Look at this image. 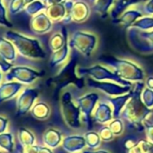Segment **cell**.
Returning <instances> with one entry per match:
<instances>
[{"instance_id":"40","label":"cell","mask_w":153,"mask_h":153,"mask_svg":"<svg viewBox=\"0 0 153 153\" xmlns=\"http://www.w3.org/2000/svg\"><path fill=\"white\" fill-rule=\"evenodd\" d=\"M13 67V64L12 62H9L7 60H5L0 54V69L2 70V72L7 73L8 71H10V69Z\"/></svg>"},{"instance_id":"8","label":"cell","mask_w":153,"mask_h":153,"mask_svg":"<svg viewBox=\"0 0 153 153\" xmlns=\"http://www.w3.org/2000/svg\"><path fill=\"white\" fill-rule=\"evenodd\" d=\"M128 40L134 49L140 53L153 52V30H143L136 28H129Z\"/></svg>"},{"instance_id":"12","label":"cell","mask_w":153,"mask_h":153,"mask_svg":"<svg viewBox=\"0 0 153 153\" xmlns=\"http://www.w3.org/2000/svg\"><path fill=\"white\" fill-rule=\"evenodd\" d=\"M99 99V94L95 92H91L76 100V104L80 109L81 116L82 117V119L87 123V125L90 126V128L91 127L92 121L91 115Z\"/></svg>"},{"instance_id":"41","label":"cell","mask_w":153,"mask_h":153,"mask_svg":"<svg viewBox=\"0 0 153 153\" xmlns=\"http://www.w3.org/2000/svg\"><path fill=\"white\" fill-rule=\"evenodd\" d=\"M142 12L144 15H152L153 14V0H146Z\"/></svg>"},{"instance_id":"10","label":"cell","mask_w":153,"mask_h":153,"mask_svg":"<svg viewBox=\"0 0 153 153\" xmlns=\"http://www.w3.org/2000/svg\"><path fill=\"white\" fill-rule=\"evenodd\" d=\"M45 74L44 71H37L26 66H15L12 67L5 75V80L7 82H12L13 80H17L19 82L30 84L36 79L43 76Z\"/></svg>"},{"instance_id":"4","label":"cell","mask_w":153,"mask_h":153,"mask_svg":"<svg viewBox=\"0 0 153 153\" xmlns=\"http://www.w3.org/2000/svg\"><path fill=\"white\" fill-rule=\"evenodd\" d=\"M5 38L13 44L18 53L24 57L31 59H45L47 56L39 41L36 39L29 38L12 30L5 32Z\"/></svg>"},{"instance_id":"19","label":"cell","mask_w":153,"mask_h":153,"mask_svg":"<svg viewBox=\"0 0 153 153\" xmlns=\"http://www.w3.org/2000/svg\"><path fill=\"white\" fill-rule=\"evenodd\" d=\"M22 84L21 82H7L0 85V104L16 95L22 89Z\"/></svg>"},{"instance_id":"30","label":"cell","mask_w":153,"mask_h":153,"mask_svg":"<svg viewBox=\"0 0 153 153\" xmlns=\"http://www.w3.org/2000/svg\"><path fill=\"white\" fill-rule=\"evenodd\" d=\"M133 28H136L143 30H150L153 29V17L152 16H143L138 19L133 25ZM131 28V27H130Z\"/></svg>"},{"instance_id":"7","label":"cell","mask_w":153,"mask_h":153,"mask_svg":"<svg viewBox=\"0 0 153 153\" xmlns=\"http://www.w3.org/2000/svg\"><path fill=\"white\" fill-rule=\"evenodd\" d=\"M66 15L62 20L61 23L64 25L71 22H84L90 16L91 7L83 0H65Z\"/></svg>"},{"instance_id":"31","label":"cell","mask_w":153,"mask_h":153,"mask_svg":"<svg viewBox=\"0 0 153 153\" xmlns=\"http://www.w3.org/2000/svg\"><path fill=\"white\" fill-rule=\"evenodd\" d=\"M0 148L9 153L13 152V142L12 134H9V133L0 134Z\"/></svg>"},{"instance_id":"51","label":"cell","mask_w":153,"mask_h":153,"mask_svg":"<svg viewBox=\"0 0 153 153\" xmlns=\"http://www.w3.org/2000/svg\"><path fill=\"white\" fill-rule=\"evenodd\" d=\"M95 1H96V0H89V2H90V4H92Z\"/></svg>"},{"instance_id":"16","label":"cell","mask_w":153,"mask_h":153,"mask_svg":"<svg viewBox=\"0 0 153 153\" xmlns=\"http://www.w3.org/2000/svg\"><path fill=\"white\" fill-rule=\"evenodd\" d=\"M63 149L69 153H75L82 151L86 146L84 136L71 135L63 140Z\"/></svg>"},{"instance_id":"21","label":"cell","mask_w":153,"mask_h":153,"mask_svg":"<svg viewBox=\"0 0 153 153\" xmlns=\"http://www.w3.org/2000/svg\"><path fill=\"white\" fill-rule=\"evenodd\" d=\"M68 41V37H67V29L65 28V25L62 24L61 27V31L56 32L53 34L48 42V47L52 52L56 51L60 49L66 42Z\"/></svg>"},{"instance_id":"26","label":"cell","mask_w":153,"mask_h":153,"mask_svg":"<svg viewBox=\"0 0 153 153\" xmlns=\"http://www.w3.org/2000/svg\"><path fill=\"white\" fill-rule=\"evenodd\" d=\"M116 0H96L91 5L94 13L100 15L101 18L105 19L108 15V10L114 5Z\"/></svg>"},{"instance_id":"9","label":"cell","mask_w":153,"mask_h":153,"mask_svg":"<svg viewBox=\"0 0 153 153\" xmlns=\"http://www.w3.org/2000/svg\"><path fill=\"white\" fill-rule=\"evenodd\" d=\"M61 112L66 125L73 128L78 129L81 127V112L76 104L72 100L70 92L65 91L61 97Z\"/></svg>"},{"instance_id":"15","label":"cell","mask_w":153,"mask_h":153,"mask_svg":"<svg viewBox=\"0 0 153 153\" xmlns=\"http://www.w3.org/2000/svg\"><path fill=\"white\" fill-rule=\"evenodd\" d=\"M143 16H144V14L140 9H127L118 18L114 19L113 22L116 24H121L126 29H129L138 19Z\"/></svg>"},{"instance_id":"34","label":"cell","mask_w":153,"mask_h":153,"mask_svg":"<svg viewBox=\"0 0 153 153\" xmlns=\"http://www.w3.org/2000/svg\"><path fill=\"white\" fill-rule=\"evenodd\" d=\"M24 0H10L9 2V13L13 15L19 13L22 9L25 7Z\"/></svg>"},{"instance_id":"22","label":"cell","mask_w":153,"mask_h":153,"mask_svg":"<svg viewBox=\"0 0 153 153\" xmlns=\"http://www.w3.org/2000/svg\"><path fill=\"white\" fill-rule=\"evenodd\" d=\"M143 1H146V0H116L115 4L113 5V8L110 12L111 18L113 20L118 18L130 6L134 5V4H140Z\"/></svg>"},{"instance_id":"49","label":"cell","mask_w":153,"mask_h":153,"mask_svg":"<svg viewBox=\"0 0 153 153\" xmlns=\"http://www.w3.org/2000/svg\"><path fill=\"white\" fill-rule=\"evenodd\" d=\"M84 153H90V152H84ZM91 153H109V152H105V151H99V152H91Z\"/></svg>"},{"instance_id":"39","label":"cell","mask_w":153,"mask_h":153,"mask_svg":"<svg viewBox=\"0 0 153 153\" xmlns=\"http://www.w3.org/2000/svg\"><path fill=\"white\" fill-rule=\"evenodd\" d=\"M139 145L141 146L143 153H153V143H152L144 140H140Z\"/></svg>"},{"instance_id":"13","label":"cell","mask_w":153,"mask_h":153,"mask_svg":"<svg viewBox=\"0 0 153 153\" xmlns=\"http://www.w3.org/2000/svg\"><path fill=\"white\" fill-rule=\"evenodd\" d=\"M39 96V91L37 89L27 88L23 90V91L20 94L17 100V113L16 117H21L25 115L28 111H30L36 99Z\"/></svg>"},{"instance_id":"29","label":"cell","mask_w":153,"mask_h":153,"mask_svg":"<svg viewBox=\"0 0 153 153\" xmlns=\"http://www.w3.org/2000/svg\"><path fill=\"white\" fill-rule=\"evenodd\" d=\"M18 140L19 143L23 147H28L34 144L35 137L29 130L25 128H20L18 132Z\"/></svg>"},{"instance_id":"3","label":"cell","mask_w":153,"mask_h":153,"mask_svg":"<svg viewBox=\"0 0 153 153\" xmlns=\"http://www.w3.org/2000/svg\"><path fill=\"white\" fill-rule=\"evenodd\" d=\"M99 62L106 64L114 69V73L124 80L129 82H143L144 79L143 70L135 63L126 59H121L113 56L103 55L98 58Z\"/></svg>"},{"instance_id":"25","label":"cell","mask_w":153,"mask_h":153,"mask_svg":"<svg viewBox=\"0 0 153 153\" xmlns=\"http://www.w3.org/2000/svg\"><path fill=\"white\" fill-rule=\"evenodd\" d=\"M43 142L48 148H56L62 142V135L60 132L55 129H48L43 134Z\"/></svg>"},{"instance_id":"47","label":"cell","mask_w":153,"mask_h":153,"mask_svg":"<svg viewBox=\"0 0 153 153\" xmlns=\"http://www.w3.org/2000/svg\"><path fill=\"white\" fill-rule=\"evenodd\" d=\"M38 153H53V152L48 147H40V146H39Z\"/></svg>"},{"instance_id":"35","label":"cell","mask_w":153,"mask_h":153,"mask_svg":"<svg viewBox=\"0 0 153 153\" xmlns=\"http://www.w3.org/2000/svg\"><path fill=\"white\" fill-rule=\"evenodd\" d=\"M142 100L145 106L149 108H153V90L144 88L142 92Z\"/></svg>"},{"instance_id":"50","label":"cell","mask_w":153,"mask_h":153,"mask_svg":"<svg viewBox=\"0 0 153 153\" xmlns=\"http://www.w3.org/2000/svg\"><path fill=\"white\" fill-rule=\"evenodd\" d=\"M24 1H25V4H30V3L35 1V0H24ZM25 6H26V5H25Z\"/></svg>"},{"instance_id":"18","label":"cell","mask_w":153,"mask_h":153,"mask_svg":"<svg viewBox=\"0 0 153 153\" xmlns=\"http://www.w3.org/2000/svg\"><path fill=\"white\" fill-rule=\"evenodd\" d=\"M92 117L94 121L100 124H106L112 121V119L114 118L113 111L110 106L107 103H100L96 108Z\"/></svg>"},{"instance_id":"52","label":"cell","mask_w":153,"mask_h":153,"mask_svg":"<svg viewBox=\"0 0 153 153\" xmlns=\"http://www.w3.org/2000/svg\"><path fill=\"white\" fill-rule=\"evenodd\" d=\"M40 1H42V2H44V3H47V0H40Z\"/></svg>"},{"instance_id":"36","label":"cell","mask_w":153,"mask_h":153,"mask_svg":"<svg viewBox=\"0 0 153 153\" xmlns=\"http://www.w3.org/2000/svg\"><path fill=\"white\" fill-rule=\"evenodd\" d=\"M0 25H3L6 28H13V23L9 22L6 16V9L4 6L2 0H0Z\"/></svg>"},{"instance_id":"5","label":"cell","mask_w":153,"mask_h":153,"mask_svg":"<svg viewBox=\"0 0 153 153\" xmlns=\"http://www.w3.org/2000/svg\"><path fill=\"white\" fill-rule=\"evenodd\" d=\"M77 73L81 76L87 75L88 77H91L96 81H110L124 86L134 85L131 82L122 79L114 72L110 71L109 69L101 65H94L90 67H79L77 69Z\"/></svg>"},{"instance_id":"46","label":"cell","mask_w":153,"mask_h":153,"mask_svg":"<svg viewBox=\"0 0 153 153\" xmlns=\"http://www.w3.org/2000/svg\"><path fill=\"white\" fill-rule=\"evenodd\" d=\"M145 86L146 88H149L151 90H153V76H150L145 81Z\"/></svg>"},{"instance_id":"33","label":"cell","mask_w":153,"mask_h":153,"mask_svg":"<svg viewBox=\"0 0 153 153\" xmlns=\"http://www.w3.org/2000/svg\"><path fill=\"white\" fill-rule=\"evenodd\" d=\"M108 127L110 128V130L112 131L113 134L116 136L120 135L123 133L124 130V126H123V122L121 121L120 118H114V120H112L108 126Z\"/></svg>"},{"instance_id":"45","label":"cell","mask_w":153,"mask_h":153,"mask_svg":"<svg viewBox=\"0 0 153 153\" xmlns=\"http://www.w3.org/2000/svg\"><path fill=\"white\" fill-rule=\"evenodd\" d=\"M127 153H143V150H142V148H141V146L139 145V143H138L137 145L128 149Z\"/></svg>"},{"instance_id":"17","label":"cell","mask_w":153,"mask_h":153,"mask_svg":"<svg viewBox=\"0 0 153 153\" xmlns=\"http://www.w3.org/2000/svg\"><path fill=\"white\" fill-rule=\"evenodd\" d=\"M134 92L131 90L130 92L124 94V95H120V96H115V97H108L107 100L108 102L111 103V105L114 108L113 110V117L114 118H119L122 113V110L124 109V108L126 107V103L128 102V100L132 98Z\"/></svg>"},{"instance_id":"37","label":"cell","mask_w":153,"mask_h":153,"mask_svg":"<svg viewBox=\"0 0 153 153\" xmlns=\"http://www.w3.org/2000/svg\"><path fill=\"white\" fill-rule=\"evenodd\" d=\"M99 134L100 136V139L102 141H105V142H108V141L113 140V138L115 136L108 126H102L100 130Z\"/></svg>"},{"instance_id":"11","label":"cell","mask_w":153,"mask_h":153,"mask_svg":"<svg viewBox=\"0 0 153 153\" xmlns=\"http://www.w3.org/2000/svg\"><path fill=\"white\" fill-rule=\"evenodd\" d=\"M86 83L89 87L100 90L109 96H120L131 91L133 86H124L114 82L96 81L91 77H88Z\"/></svg>"},{"instance_id":"2","label":"cell","mask_w":153,"mask_h":153,"mask_svg":"<svg viewBox=\"0 0 153 153\" xmlns=\"http://www.w3.org/2000/svg\"><path fill=\"white\" fill-rule=\"evenodd\" d=\"M72 50L71 57L67 64L59 71V73L52 78H49L47 81L48 86H54L56 93L59 92L64 88L67 87L70 84L75 85L77 88L82 89L85 84L84 78L82 76H78L77 73V65L80 54L74 49Z\"/></svg>"},{"instance_id":"1","label":"cell","mask_w":153,"mask_h":153,"mask_svg":"<svg viewBox=\"0 0 153 153\" xmlns=\"http://www.w3.org/2000/svg\"><path fill=\"white\" fill-rule=\"evenodd\" d=\"M144 87L145 82H137L133 85L134 94L121 113V117L140 132L144 131L143 122L152 112V109L147 108L142 100V92Z\"/></svg>"},{"instance_id":"23","label":"cell","mask_w":153,"mask_h":153,"mask_svg":"<svg viewBox=\"0 0 153 153\" xmlns=\"http://www.w3.org/2000/svg\"><path fill=\"white\" fill-rule=\"evenodd\" d=\"M0 54L9 62L13 61L16 57V48L6 38L0 37Z\"/></svg>"},{"instance_id":"54","label":"cell","mask_w":153,"mask_h":153,"mask_svg":"<svg viewBox=\"0 0 153 153\" xmlns=\"http://www.w3.org/2000/svg\"><path fill=\"white\" fill-rule=\"evenodd\" d=\"M0 153H2V152H0Z\"/></svg>"},{"instance_id":"53","label":"cell","mask_w":153,"mask_h":153,"mask_svg":"<svg viewBox=\"0 0 153 153\" xmlns=\"http://www.w3.org/2000/svg\"><path fill=\"white\" fill-rule=\"evenodd\" d=\"M1 79H2V74H1V73H0V82H1Z\"/></svg>"},{"instance_id":"27","label":"cell","mask_w":153,"mask_h":153,"mask_svg":"<svg viewBox=\"0 0 153 153\" xmlns=\"http://www.w3.org/2000/svg\"><path fill=\"white\" fill-rule=\"evenodd\" d=\"M30 114L36 119L45 120L50 115V108L46 103L39 102L32 107V108L30 109Z\"/></svg>"},{"instance_id":"24","label":"cell","mask_w":153,"mask_h":153,"mask_svg":"<svg viewBox=\"0 0 153 153\" xmlns=\"http://www.w3.org/2000/svg\"><path fill=\"white\" fill-rule=\"evenodd\" d=\"M69 48H69V43L67 41L60 49L52 52V55H51V57H50V62H49L50 67L55 68L57 65L64 63L65 61V59L67 58V56H68Z\"/></svg>"},{"instance_id":"42","label":"cell","mask_w":153,"mask_h":153,"mask_svg":"<svg viewBox=\"0 0 153 153\" xmlns=\"http://www.w3.org/2000/svg\"><path fill=\"white\" fill-rule=\"evenodd\" d=\"M144 130L146 132V137L148 142L153 143V125L144 123Z\"/></svg>"},{"instance_id":"44","label":"cell","mask_w":153,"mask_h":153,"mask_svg":"<svg viewBox=\"0 0 153 153\" xmlns=\"http://www.w3.org/2000/svg\"><path fill=\"white\" fill-rule=\"evenodd\" d=\"M133 140H134V139H127V140L126 141L125 146H126V148L127 150L138 144L139 141H134V142H133Z\"/></svg>"},{"instance_id":"14","label":"cell","mask_w":153,"mask_h":153,"mask_svg":"<svg viewBox=\"0 0 153 153\" xmlns=\"http://www.w3.org/2000/svg\"><path fill=\"white\" fill-rule=\"evenodd\" d=\"M30 30L38 34L42 35L48 32L52 28V21L47 15L46 13H39L38 14L31 17L30 21Z\"/></svg>"},{"instance_id":"28","label":"cell","mask_w":153,"mask_h":153,"mask_svg":"<svg viewBox=\"0 0 153 153\" xmlns=\"http://www.w3.org/2000/svg\"><path fill=\"white\" fill-rule=\"evenodd\" d=\"M48 7V4H45L44 2L40 1V0H35L28 4H26V6L24 7V11L28 15H30L31 17L38 14L39 13H40L43 10H46Z\"/></svg>"},{"instance_id":"20","label":"cell","mask_w":153,"mask_h":153,"mask_svg":"<svg viewBox=\"0 0 153 153\" xmlns=\"http://www.w3.org/2000/svg\"><path fill=\"white\" fill-rule=\"evenodd\" d=\"M47 15L50 18L52 22H61L62 20L66 15V7L65 2L60 4H54L48 5L47 9L45 10Z\"/></svg>"},{"instance_id":"32","label":"cell","mask_w":153,"mask_h":153,"mask_svg":"<svg viewBox=\"0 0 153 153\" xmlns=\"http://www.w3.org/2000/svg\"><path fill=\"white\" fill-rule=\"evenodd\" d=\"M85 142H86V146H88L90 149H96L100 146V136L99 134L94 133V132H89L86 133L84 135Z\"/></svg>"},{"instance_id":"38","label":"cell","mask_w":153,"mask_h":153,"mask_svg":"<svg viewBox=\"0 0 153 153\" xmlns=\"http://www.w3.org/2000/svg\"><path fill=\"white\" fill-rule=\"evenodd\" d=\"M16 150H17V153H38L39 146L31 145V146H28V147H23L22 144L18 143Z\"/></svg>"},{"instance_id":"48","label":"cell","mask_w":153,"mask_h":153,"mask_svg":"<svg viewBox=\"0 0 153 153\" xmlns=\"http://www.w3.org/2000/svg\"><path fill=\"white\" fill-rule=\"evenodd\" d=\"M65 1V0H47V4L49 5V4H60Z\"/></svg>"},{"instance_id":"43","label":"cell","mask_w":153,"mask_h":153,"mask_svg":"<svg viewBox=\"0 0 153 153\" xmlns=\"http://www.w3.org/2000/svg\"><path fill=\"white\" fill-rule=\"evenodd\" d=\"M7 123H8V120L6 118L0 117V134L4 133L6 126H7Z\"/></svg>"},{"instance_id":"6","label":"cell","mask_w":153,"mask_h":153,"mask_svg":"<svg viewBox=\"0 0 153 153\" xmlns=\"http://www.w3.org/2000/svg\"><path fill=\"white\" fill-rule=\"evenodd\" d=\"M68 43L71 49L76 50L85 57H90L97 46V37L89 32L77 30L72 34Z\"/></svg>"}]
</instances>
